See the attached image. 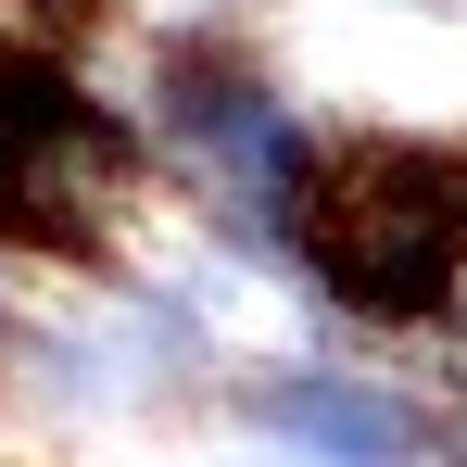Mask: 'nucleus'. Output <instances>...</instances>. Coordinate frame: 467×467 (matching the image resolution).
I'll return each mask as SVG.
<instances>
[{
	"label": "nucleus",
	"instance_id": "f03ea898",
	"mask_svg": "<svg viewBox=\"0 0 467 467\" xmlns=\"http://www.w3.org/2000/svg\"><path fill=\"white\" fill-rule=\"evenodd\" d=\"M240 404H253V430H278L316 467H417L442 442V404H417L391 379H341V367H265Z\"/></svg>",
	"mask_w": 467,
	"mask_h": 467
},
{
	"label": "nucleus",
	"instance_id": "f257e3e1",
	"mask_svg": "<svg viewBox=\"0 0 467 467\" xmlns=\"http://www.w3.org/2000/svg\"><path fill=\"white\" fill-rule=\"evenodd\" d=\"M278 265L379 341H455L467 328V140L316 127L304 215L278 240Z\"/></svg>",
	"mask_w": 467,
	"mask_h": 467
},
{
	"label": "nucleus",
	"instance_id": "7ed1b4c3",
	"mask_svg": "<svg viewBox=\"0 0 467 467\" xmlns=\"http://www.w3.org/2000/svg\"><path fill=\"white\" fill-rule=\"evenodd\" d=\"M13 341H26V316H13V253H0V367H13Z\"/></svg>",
	"mask_w": 467,
	"mask_h": 467
}]
</instances>
